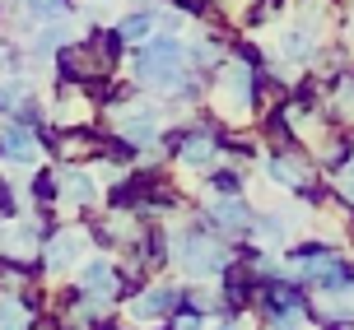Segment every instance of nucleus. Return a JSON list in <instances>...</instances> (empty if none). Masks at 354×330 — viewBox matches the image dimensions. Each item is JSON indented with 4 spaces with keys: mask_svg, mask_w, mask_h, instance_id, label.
I'll list each match as a JSON object with an SVG mask.
<instances>
[{
    "mask_svg": "<svg viewBox=\"0 0 354 330\" xmlns=\"http://www.w3.org/2000/svg\"><path fill=\"white\" fill-rule=\"evenodd\" d=\"M131 42H140V37H149V19H126V28H122Z\"/></svg>",
    "mask_w": 354,
    "mask_h": 330,
    "instance_id": "10",
    "label": "nucleus"
},
{
    "mask_svg": "<svg viewBox=\"0 0 354 330\" xmlns=\"http://www.w3.org/2000/svg\"><path fill=\"white\" fill-rule=\"evenodd\" d=\"M56 186H61L66 200H93V195H98V186H93L84 173H61V177H56Z\"/></svg>",
    "mask_w": 354,
    "mask_h": 330,
    "instance_id": "4",
    "label": "nucleus"
},
{
    "mask_svg": "<svg viewBox=\"0 0 354 330\" xmlns=\"http://www.w3.org/2000/svg\"><path fill=\"white\" fill-rule=\"evenodd\" d=\"M61 10V0H28V14L33 19H47V14H56Z\"/></svg>",
    "mask_w": 354,
    "mask_h": 330,
    "instance_id": "11",
    "label": "nucleus"
},
{
    "mask_svg": "<svg viewBox=\"0 0 354 330\" xmlns=\"http://www.w3.org/2000/svg\"><path fill=\"white\" fill-rule=\"evenodd\" d=\"M214 214H219L229 228H243V205H229V200H224V205H214Z\"/></svg>",
    "mask_w": 354,
    "mask_h": 330,
    "instance_id": "9",
    "label": "nucleus"
},
{
    "mask_svg": "<svg viewBox=\"0 0 354 330\" xmlns=\"http://www.w3.org/2000/svg\"><path fill=\"white\" fill-rule=\"evenodd\" d=\"M0 330H24V307L19 302H0Z\"/></svg>",
    "mask_w": 354,
    "mask_h": 330,
    "instance_id": "8",
    "label": "nucleus"
},
{
    "mask_svg": "<svg viewBox=\"0 0 354 330\" xmlns=\"http://www.w3.org/2000/svg\"><path fill=\"white\" fill-rule=\"evenodd\" d=\"M84 289H88V293H98V298H107V293H112V265H107V261H88L84 265Z\"/></svg>",
    "mask_w": 354,
    "mask_h": 330,
    "instance_id": "5",
    "label": "nucleus"
},
{
    "mask_svg": "<svg viewBox=\"0 0 354 330\" xmlns=\"http://www.w3.org/2000/svg\"><path fill=\"white\" fill-rule=\"evenodd\" d=\"M163 307H168V289H154L149 298H140V302H131V316H136V321H149V316H159Z\"/></svg>",
    "mask_w": 354,
    "mask_h": 330,
    "instance_id": "7",
    "label": "nucleus"
},
{
    "mask_svg": "<svg viewBox=\"0 0 354 330\" xmlns=\"http://www.w3.org/2000/svg\"><path fill=\"white\" fill-rule=\"evenodd\" d=\"M224 265V251L214 242H205V237H187L182 242V270L187 275H214Z\"/></svg>",
    "mask_w": 354,
    "mask_h": 330,
    "instance_id": "2",
    "label": "nucleus"
},
{
    "mask_svg": "<svg viewBox=\"0 0 354 330\" xmlns=\"http://www.w3.org/2000/svg\"><path fill=\"white\" fill-rule=\"evenodd\" d=\"M88 251V237L80 233V228H71V233H61L52 242V251H47V265H52V275H66V270H75V265L84 261Z\"/></svg>",
    "mask_w": 354,
    "mask_h": 330,
    "instance_id": "1",
    "label": "nucleus"
},
{
    "mask_svg": "<svg viewBox=\"0 0 354 330\" xmlns=\"http://www.w3.org/2000/svg\"><path fill=\"white\" fill-rule=\"evenodd\" d=\"M122 135H126V139H136V144H149V139H154V117H149V112L122 117Z\"/></svg>",
    "mask_w": 354,
    "mask_h": 330,
    "instance_id": "6",
    "label": "nucleus"
},
{
    "mask_svg": "<svg viewBox=\"0 0 354 330\" xmlns=\"http://www.w3.org/2000/svg\"><path fill=\"white\" fill-rule=\"evenodd\" d=\"M5 154L15 158V163H28V168H33L37 158H42V149H37V139L28 135V130H10V135H5Z\"/></svg>",
    "mask_w": 354,
    "mask_h": 330,
    "instance_id": "3",
    "label": "nucleus"
}]
</instances>
